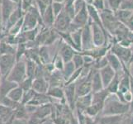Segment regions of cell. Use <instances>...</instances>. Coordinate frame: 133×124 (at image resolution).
Returning a JSON list of instances; mask_svg holds the SVG:
<instances>
[{
	"mask_svg": "<svg viewBox=\"0 0 133 124\" xmlns=\"http://www.w3.org/2000/svg\"><path fill=\"white\" fill-rule=\"evenodd\" d=\"M131 109V103H123L116 94H109L104 103L101 116L125 115Z\"/></svg>",
	"mask_w": 133,
	"mask_h": 124,
	"instance_id": "obj_1",
	"label": "cell"
},
{
	"mask_svg": "<svg viewBox=\"0 0 133 124\" xmlns=\"http://www.w3.org/2000/svg\"><path fill=\"white\" fill-rule=\"evenodd\" d=\"M93 73L94 69L90 70L88 75L80 77L75 82L77 99L92 93V76H93Z\"/></svg>",
	"mask_w": 133,
	"mask_h": 124,
	"instance_id": "obj_2",
	"label": "cell"
},
{
	"mask_svg": "<svg viewBox=\"0 0 133 124\" xmlns=\"http://www.w3.org/2000/svg\"><path fill=\"white\" fill-rule=\"evenodd\" d=\"M26 61H17L15 66H13L12 70L9 73L7 79L12 82L19 84L21 82L23 81L26 78Z\"/></svg>",
	"mask_w": 133,
	"mask_h": 124,
	"instance_id": "obj_3",
	"label": "cell"
},
{
	"mask_svg": "<svg viewBox=\"0 0 133 124\" xmlns=\"http://www.w3.org/2000/svg\"><path fill=\"white\" fill-rule=\"evenodd\" d=\"M91 28L92 33H93V42L94 47H105L107 41V35L108 33V31L93 22H91Z\"/></svg>",
	"mask_w": 133,
	"mask_h": 124,
	"instance_id": "obj_4",
	"label": "cell"
},
{
	"mask_svg": "<svg viewBox=\"0 0 133 124\" xmlns=\"http://www.w3.org/2000/svg\"><path fill=\"white\" fill-rule=\"evenodd\" d=\"M110 51L114 55H116L124 65L131 64V62L133 61L131 48L124 47L119 43H114L112 44L111 49H110Z\"/></svg>",
	"mask_w": 133,
	"mask_h": 124,
	"instance_id": "obj_5",
	"label": "cell"
},
{
	"mask_svg": "<svg viewBox=\"0 0 133 124\" xmlns=\"http://www.w3.org/2000/svg\"><path fill=\"white\" fill-rule=\"evenodd\" d=\"M16 62L17 60L15 55L5 54L0 56V72L2 74L3 79H7Z\"/></svg>",
	"mask_w": 133,
	"mask_h": 124,
	"instance_id": "obj_6",
	"label": "cell"
},
{
	"mask_svg": "<svg viewBox=\"0 0 133 124\" xmlns=\"http://www.w3.org/2000/svg\"><path fill=\"white\" fill-rule=\"evenodd\" d=\"M71 22L72 18L67 14L65 10H63L56 17L53 28L59 32H67Z\"/></svg>",
	"mask_w": 133,
	"mask_h": 124,
	"instance_id": "obj_7",
	"label": "cell"
},
{
	"mask_svg": "<svg viewBox=\"0 0 133 124\" xmlns=\"http://www.w3.org/2000/svg\"><path fill=\"white\" fill-rule=\"evenodd\" d=\"M19 4L15 3L10 0H2L0 3V16L2 19V25L5 27L9 17L18 8Z\"/></svg>",
	"mask_w": 133,
	"mask_h": 124,
	"instance_id": "obj_8",
	"label": "cell"
},
{
	"mask_svg": "<svg viewBox=\"0 0 133 124\" xmlns=\"http://www.w3.org/2000/svg\"><path fill=\"white\" fill-rule=\"evenodd\" d=\"M91 22L92 21L89 18L88 24L84 26L83 29H82V51H85V50H89L94 48L93 42V33H92Z\"/></svg>",
	"mask_w": 133,
	"mask_h": 124,
	"instance_id": "obj_9",
	"label": "cell"
},
{
	"mask_svg": "<svg viewBox=\"0 0 133 124\" xmlns=\"http://www.w3.org/2000/svg\"><path fill=\"white\" fill-rule=\"evenodd\" d=\"M65 92V98L66 103H68V107L70 108L71 111L75 109L76 106V84L75 83H72L68 85L65 86L64 89Z\"/></svg>",
	"mask_w": 133,
	"mask_h": 124,
	"instance_id": "obj_10",
	"label": "cell"
},
{
	"mask_svg": "<svg viewBox=\"0 0 133 124\" xmlns=\"http://www.w3.org/2000/svg\"><path fill=\"white\" fill-rule=\"evenodd\" d=\"M89 21V15L88 12V9H87V5L83 8V9L76 13L75 17L73 18L72 23L75 24L79 28H83L84 26L88 24Z\"/></svg>",
	"mask_w": 133,
	"mask_h": 124,
	"instance_id": "obj_11",
	"label": "cell"
},
{
	"mask_svg": "<svg viewBox=\"0 0 133 124\" xmlns=\"http://www.w3.org/2000/svg\"><path fill=\"white\" fill-rule=\"evenodd\" d=\"M98 71L100 73L101 78H102L104 89H106L108 86V84L111 83V81L113 80V78L115 77L117 72L114 70L109 65H107L103 68L100 69V70H98Z\"/></svg>",
	"mask_w": 133,
	"mask_h": 124,
	"instance_id": "obj_12",
	"label": "cell"
},
{
	"mask_svg": "<svg viewBox=\"0 0 133 124\" xmlns=\"http://www.w3.org/2000/svg\"><path fill=\"white\" fill-rule=\"evenodd\" d=\"M125 115H109L96 118L97 124H123Z\"/></svg>",
	"mask_w": 133,
	"mask_h": 124,
	"instance_id": "obj_13",
	"label": "cell"
},
{
	"mask_svg": "<svg viewBox=\"0 0 133 124\" xmlns=\"http://www.w3.org/2000/svg\"><path fill=\"white\" fill-rule=\"evenodd\" d=\"M76 53H77V51L74 48L71 47L70 45H67L66 43H64L61 45V50H59V55L63 59L64 62L68 63V62L72 61L73 57H74V56Z\"/></svg>",
	"mask_w": 133,
	"mask_h": 124,
	"instance_id": "obj_14",
	"label": "cell"
},
{
	"mask_svg": "<svg viewBox=\"0 0 133 124\" xmlns=\"http://www.w3.org/2000/svg\"><path fill=\"white\" fill-rule=\"evenodd\" d=\"M50 88L49 83L45 78H36L33 80L32 89L38 94H47Z\"/></svg>",
	"mask_w": 133,
	"mask_h": 124,
	"instance_id": "obj_15",
	"label": "cell"
},
{
	"mask_svg": "<svg viewBox=\"0 0 133 124\" xmlns=\"http://www.w3.org/2000/svg\"><path fill=\"white\" fill-rule=\"evenodd\" d=\"M93 103V93H90L83 97H79L76 99L75 109L84 113L85 109L89 107Z\"/></svg>",
	"mask_w": 133,
	"mask_h": 124,
	"instance_id": "obj_16",
	"label": "cell"
},
{
	"mask_svg": "<svg viewBox=\"0 0 133 124\" xmlns=\"http://www.w3.org/2000/svg\"><path fill=\"white\" fill-rule=\"evenodd\" d=\"M105 57H106L107 61H108V64L117 73H119L122 70V69H123V66H122L123 64L121 61V60L119 59L116 56V55H114L113 53H112L110 50L107 53L106 56H105Z\"/></svg>",
	"mask_w": 133,
	"mask_h": 124,
	"instance_id": "obj_17",
	"label": "cell"
},
{
	"mask_svg": "<svg viewBox=\"0 0 133 124\" xmlns=\"http://www.w3.org/2000/svg\"><path fill=\"white\" fill-rule=\"evenodd\" d=\"M24 14H25V13H24L23 11L22 10V8H21L20 4H19L18 8L12 13L11 16L9 17L6 25H5V27H4V28H5L8 31V30L10 29L13 25H14L15 23H17V22L19 21L21 18L23 17Z\"/></svg>",
	"mask_w": 133,
	"mask_h": 124,
	"instance_id": "obj_18",
	"label": "cell"
},
{
	"mask_svg": "<svg viewBox=\"0 0 133 124\" xmlns=\"http://www.w3.org/2000/svg\"><path fill=\"white\" fill-rule=\"evenodd\" d=\"M103 89H104V86L100 73L98 70H94L93 76H92V93H97Z\"/></svg>",
	"mask_w": 133,
	"mask_h": 124,
	"instance_id": "obj_19",
	"label": "cell"
},
{
	"mask_svg": "<svg viewBox=\"0 0 133 124\" xmlns=\"http://www.w3.org/2000/svg\"><path fill=\"white\" fill-rule=\"evenodd\" d=\"M55 20H56V16L54 14L53 9L51 7V4L49 5L45 10V13L42 16V23L44 27H46L48 28L53 27Z\"/></svg>",
	"mask_w": 133,
	"mask_h": 124,
	"instance_id": "obj_20",
	"label": "cell"
},
{
	"mask_svg": "<svg viewBox=\"0 0 133 124\" xmlns=\"http://www.w3.org/2000/svg\"><path fill=\"white\" fill-rule=\"evenodd\" d=\"M52 105L51 103L44 104L42 106H39L36 109V111L32 114V115L37 117L41 119H46V117L49 116L52 112Z\"/></svg>",
	"mask_w": 133,
	"mask_h": 124,
	"instance_id": "obj_21",
	"label": "cell"
},
{
	"mask_svg": "<svg viewBox=\"0 0 133 124\" xmlns=\"http://www.w3.org/2000/svg\"><path fill=\"white\" fill-rule=\"evenodd\" d=\"M109 95V92L104 89L97 93H93V104H98L99 106L103 107L104 106V103L106 101L108 96Z\"/></svg>",
	"mask_w": 133,
	"mask_h": 124,
	"instance_id": "obj_22",
	"label": "cell"
},
{
	"mask_svg": "<svg viewBox=\"0 0 133 124\" xmlns=\"http://www.w3.org/2000/svg\"><path fill=\"white\" fill-rule=\"evenodd\" d=\"M48 96H50L51 99H56L59 100H65V92L64 89L59 86H51L50 87L47 94Z\"/></svg>",
	"mask_w": 133,
	"mask_h": 124,
	"instance_id": "obj_23",
	"label": "cell"
},
{
	"mask_svg": "<svg viewBox=\"0 0 133 124\" xmlns=\"http://www.w3.org/2000/svg\"><path fill=\"white\" fill-rule=\"evenodd\" d=\"M29 117H30V114L26 111L25 105L20 103L14 109V119H16V120L27 121V119L29 118Z\"/></svg>",
	"mask_w": 133,
	"mask_h": 124,
	"instance_id": "obj_24",
	"label": "cell"
},
{
	"mask_svg": "<svg viewBox=\"0 0 133 124\" xmlns=\"http://www.w3.org/2000/svg\"><path fill=\"white\" fill-rule=\"evenodd\" d=\"M23 94H24L23 89L18 85L16 87V88H14L10 91V93L8 94V97L10 98L11 99H12L13 101H15V102H17L18 103H21L22 100V97H23Z\"/></svg>",
	"mask_w": 133,
	"mask_h": 124,
	"instance_id": "obj_25",
	"label": "cell"
},
{
	"mask_svg": "<svg viewBox=\"0 0 133 124\" xmlns=\"http://www.w3.org/2000/svg\"><path fill=\"white\" fill-rule=\"evenodd\" d=\"M133 11H127V10H122V9H119L117 12H114V15H115L117 19L122 22V23H126L128 21V19L131 17L132 15Z\"/></svg>",
	"mask_w": 133,
	"mask_h": 124,
	"instance_id": "obj_26",
	"label": "cell"
},
{
	"mask_svg": "<svg viewBox=\"0 0 133 124\" xmlns=\"http://www.w3.org/2000/svg\"><path fill=\"white\" fill-rule=\"evenodd\" d=\"M121 77L119 75V73H117L115 77L111 81V83L108 84V86L106 88V89L109 92V94H117L118 92L119 84H120Z\"/></svg>",
	"mask_w": 133,
	"mask_h": 124,
	"instance_id": "obj_27",
	"label": "cell"
},
{
	"mask_svg": "<svg viewBox=\"0 0 133 124\" xmlns=\"http://www.w3.org/2000/svg\"><path fill=\"white\" fill-rule=\"evenodd\" d=\"M39 56L42 65H46L50 62V52L47 45H42L39 47Z\"/></svg>",
	"mask_w": 133,
	"mask_h": 124,
	"instance_id": "obj_28",
	"label": "cell"
},
{
	"mask_svg": "<svg viewBox=\"0 0 133 124\" xmlns=\"http://www.w3.org/2000/svg\"><path fill=\"white\" fill-rule=\"evenodd\" d=\"M38 64H36L35 61H31V60L26 59V76L29 78H35V73L36 67H37Z\"/></svg>",
	"mask_w": 133,
	"mask_h": 124,
	"instance_id": "obj_29",
	"label": "cell"
},
{
	"mask_svg": "<svg viewBox=\"0 0 133 124\" xmlns=\"http://www.w3.org/2000/svg\"><path fill=\"white\" fill-rule=\"evenodd\" d=\"M75 67L74 66V63L72 61L68 62L65 64V67H64V70L62 71V74L64 76V79L65 81H67L70 78V76L74 74V72L75 71Z\"/></svg>",
	"mask_w": 133,
	"mask_h": 124,
	"instance_id": "obj_30",
	"label": "cell"
},
{
	"mask_svg": "<svg viewBox=\"0 0 133 124\" xmlns=\"http://www.w3.org/2000/svg\"><path fill=\"white\" fill-rule=\"evenodd\" d=\"M122 0H105V8H108L113 12L120 9Z\"/></svg>",
	"mask_w": 133,
	"mask_h": 124,
	"instance_id": "obj_31",
	"label": "cell"
},
{
	"mask_svg": "<svg viewBox=\"0 0 133 124\" xmlns=\"http://www.w3.org/2000/svg\"><path fill=\"white\" fill-rule=\"evenodd\" d=\"M27 50V45L26 43H20L17 45L16 48V53H15V56H16V60L17 61H21L22 57L24 56Z\"/></svg>",
	"mask_w": 133,
	"mask_h": 124,
	"instance_id": "obj_32",
	"label": "cell"
},
{
	"mask_svg": "<svg viewBox=\"0 0 133 124\" xmlns=\"http://www.w3.org/2000/svg\"><path fill=\"white\" fill-rule=\"evenodd\" d=\"M72 62L74 63V66L75 67V70H78V69L83 68L84 66V56L81 53L77 52L74 57H73Z\"/></svg>",
	"mask_w": 133,
	"mask_h": 124,
	"instance_id": "obj_33",
	"label": "cell"
},
{
	"mask_svg": "<svg viewBox=\"0 0 133 124\" xmlns=\"http://www.w3.org/2000/svg\"><path fill=\"white\" fill-rule=\"evenodd\" d=\"M0 104H2L5 107H8L9 108L15 109L20 103L15 102V101H13L12 99H11L10 98H8L7 96V97L3 98L1 101H0Z\"/></svg>",
	"mask_w": 133,
	"mask_h": 124,
	"instance_id": "obj_34",
	"label": "cell"
},
{
	"mask_svg": "<svg viewBox=\"0 0 133 124\" xmlns=\"http://www.w3.org/2000/svg\"><path fill=\"white\" fill-rule=\"evenodd\" d=\"M33 80L34 79H32V78H29V77H26V79L21 82L19 84L21 88L23 89V91H28V90H31L32 89V84H33Z\"/></svg>",
	"mask_w": 133,
	"mask_h": 124,
	"instance_id": "obj_35",
	"label": "cell"
},
{
	"mask_svg": "<svg viewBox=\"0 0 133 124\" xmlns=\"http://www.w3.org/2000/svg\"><path fill=\"white\" fill-rule=\"evenodd\" d=\"M36 94V92H35L33 89H31V90H28V91H25L21 103L23 104V105L27 104L31 99L35 97Z\"/></svg>",
	"mask_w": 133,
	"mask_h": 124,
	"instance_id": "obj_36",
	"label": "cell"
},
{
	"mask_svg": "<svg viewBox=\"0 0 133 124\" xmlns=\"http://www.w3.org/2000/svg\"><path fill=\"white\" fill-rule=\"evenodd\" d=\"M53 64H54L55 68H56L57 70L63 71L65 63L64 62L63 59L61 57V56L58 55V56H56V57H55V60L53 61Z\"/></svg>",
	"mask_w": 133,
	"mask_h": 124,
	"instance_id": "obj_37",
	"label": "cell"
},
{
	"mask_svg": "<svg viewBox=\"0 0 133 124\" xmlns=\"http://www.w3.org/2000/svg\"><path fill=\"white\" fill-rule=\"evenodd\" d=\"M51 7L53 9V12H54V14L56 16V17L61 13L64 8H65V4L63 3H58V2H53L51 3Z\"/></svg>",
	"mask_w": 133,
	"mask_h": 124,
	"instance_id": "obj_38",
	"label": "cell"
},
{
	"mask_svg": "<svg viewBox=\"0 0 133 124\" xmlns=\"http://www.w3.org/2000/svg\"><path fill=\"white\" fill-rule=\"evenodd\" d=\"M120 9L127 11H133V0H122Z\"/></svg>",
	"mask_w": 133,
	"mask_h": 124,
	"instance_id": "obj_39",
	"label": "cell"
},
{
	"mask_svg": "<svg viewBox=\"0 0 133 124\" xmlns=\"http://www.w3.org/2000/svg\"><path fill=\"white\" fill-rule=\"evenodd\" d=\"M91 5L100 12L105 9V0H93Z\"/></svg>",
	"mask_w": 133,
	"mask_h": 124,
	"instance_id": "obj_40",
	"label": "cell"
},
{
	"mask_svg": "<svg viewBox=\"0 0 133 124\" xmlns=\"http://www.w3.org/2000/svg\"><path fill=\"white\" fill-rule=\"evenodd\" d=\"M33 2H36V0H21L20 6L22 8V10L24 12V13L31 6H33Z\"/></svg>",
	"mask_w": 133,
	"mask_h": 124,
	"instance_id": "obj_41",
	"label": "cell"
},
{
	"mask_svg": "<svg viewBox=\"0 0 133 124\" xmlns=\"http://www.w3.org/2000/svg\"><path fill=\"white\" fill-rule=\"evenodd\" d=\"M86 5H87V3L84 0H75V3H74V5H73L74 9H75V14L79 12L81 9H83V8L85 7Z\"/></svg>",
	"mask_w": 133,
	"mask_h": 124,
	"instance_id": "obj_42",
	"label": "cell"
},
{
	"mask_svg": "<svg viewBox=\"0 0 133 124\" xmlns=\"http://www.w3.org/2000/svg\"><path fill=\"white\" fill-rule=\"evenodd\" d=\"M36 5L37 7L38 10L41 13V15H42V17L43 16V14L45 13V10H46V8L49 5H47L46 3H45L42 0H36Z\"/></svg>",
	"mask_w": 133,
	"mask_h": 124,
	"instance_id": "obj_43",
	"label": "cell"
},
{
	"mask_svg": "<svg viewBox=\"0 0 133 124\" xmlns=\"http://www.w3.org/2000/svg\"><path fill=\"white\" fill-rule=\"evenodd\" d=\"M85 124H97V123H96V119L94 118H91L89 116L86 115Z\"/></svg>",
	"mask_w": 133,
	"mask_h": 124,
	"instance_id": "obj_44",
	"label": "cell"
},
{
	"mask_svg": "<svg viewBox=\"0 0 133 124\" xmlns=\"http://www.w3.org/2000/svg\"><path fill=\"white\" fill-rule=\"evenodd\" d=\"M129 72H130V75L133 77V61H131L129 65Z\"/></svg>",
	"mask_w": 133,
	"mask_h": 124,
	"instance_id": "obj_45",
	"label": "cell"
},
{
	"mask_svg": "<svg viewBox=\"0 0 133 124\" xmlns=\"http://www.w3.org/2000/svg\"><path fill=\"white\" fill-rule=\"evenodd\" d=\"M42 1L45 3H46L47 5H50L52 3H53V0H42Z\"/></svg>",
	"mask_w": 133,
	"mask_h": 124,
	"instance_id": "obj_46",
	"label": "cell"
},
{
	"mask_svg": "<svg viewBox=\"0 0 133 124\" xmlns=\"http://www.w3.org/2000/svg\"><path fill=\"white\" fill-rule=\"evenodd\" d=\"M10 1H12V2H13V3H17V4H20L21 0H10Z\"/></svg>",
	"mask_w": 133,
	"mask_h": 124,
	"instance_id": "obj_47",
	"label": "cell"
},
{
	"mask_svg": "<svg viewBox=\"0 0 133 124\" xmlns=\"http://www.w3.org/2000/svg\"><path fill=\"white\" fill-rule=\"evenodd\" d=\"M65 0H53V2H58V3H65Z\"/></svg>",
	"mask_w": 133,
	"mask_h": 124,
	"instance_id": "obj_48",
	"label": "cell"
},
{
	"mask_svg": "<svg viewBox=\"0 0 133 124\" xmlns=\"http://www.w3.org/2000/svg\"><path fill=\"white\" fill-rule=\"evenodd\" d=\"M84 1L86 2L87 4H91L92 2H93V0H84Z\"/></svg>",
	"mask_w": 133,
	"mask_h": 124,
	"instance_id": "obj_49",
	"label": "cell"
},
{
	"mask_svg": "<svg viewBox=\"0 0 133 124\" xmlns=\"http://www.w3.org/2000/svg\"><path fill=\"white\" fill-rule=\"evenodd\" d=\"M0 124H5V122L3 121V119L1 118H0Z\"/></svg>",
	"mask_w": 133,
	"mask_h": 124,
	"instance_id": "obj_50",
	"label": "cell"
},
{
	"mask_svg": "<svg viewBox=\"0 0 133 124\" xmlns=\"http://www.w3.org/2000/svg\"><path fill=\"white\" fill-rule=\"evenodd\" d=\"M3 37V34H0V42L2 41V38Z\"/></svg>",
	"mask_w": 133,
	"mask_h": 124,
	"instance_id": "obj_51",
	"label": "cell"
},
{
	"mask_svg": "<svg viewBox=\"0 0 133 124\" xmlns=\"http://www.w3.org/2000/svg\"><path fill=\"white\" fill-rule=\"evenodd\" d=\"M131 51H132V56H133V44H132V45H131Z\"/></svg>",
	"mask_w": 133,
	"mask_h": 124,
	"instance_id": "obj_52",
	"label": "cell"
},
{
	"mask_svg": "<svg viewBox=\"0 0 133 124\" xmlns=\"http://www.w3.org/2000/svg\"><path fill=\"white\" fill-rule=\"evenodd\" d=\"M1 23H2V19H1V17H0V26H1Z\"/></svg>",
	"mask_w": 133,
	"mask_h": 124,
	"instance_id": "obj_53",
	"label": "cell"
},
{
	"mask_svg": "<svg viewBox=\"0 0 133 124\" xmlns=\"http://www.w3.org/2000/svg\"><path fill=\"white\" fill-rule=\"evenodd\" d=\"M43 124H50V123H47L46 122H45V123H43Z\"/></svg>",
	"mask_w": 133,
	"mask_h": 124,
	"instance_id": "obj_54",
	"label": "cell"
},
{
	"mask_svg": "<svg viewBox=\"0 0 133 124\" xmlns=\"http://www.w3.org/2000/svg\"><path fill=\"white\" fill-rule=\"evenodd\" d=\"M1 2H2V0H0V3H1Z\"/></svg>",
	"mask_w": 133,
	"mask_h": 124,
	"instance_id": "obj_55",
	"label": "cell"
}]
</instances>
